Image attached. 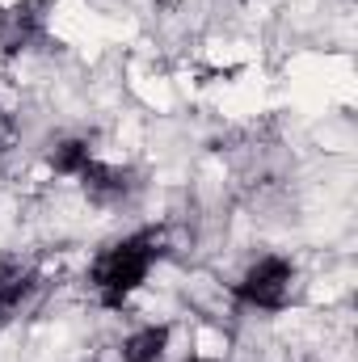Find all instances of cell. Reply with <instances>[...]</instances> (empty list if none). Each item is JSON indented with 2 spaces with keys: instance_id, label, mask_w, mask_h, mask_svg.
<instances>
[{
  "instance_id": "1",
  "label": "cell",
  "mask_w": 358,
  "mask_h": 362,
  "mask_svg": "<svg viewBox=\"0 0 358 362\" xmlns=\"http://www.w3.org/2000/svg\"><path fill=\"white\" fill-rule=\"evenodd\" d=\"M161 257H165V240L156 228H144V232H131L105 245L89 266V286L97 291L101 308H122L148 282V274Z\"/></svg>"
},
{
  "instance_id": "2",
  "label": "cell",
  "mask_w": 358,
  "mask_h": 362,
  "mask_svg": "<svg viewBox=\"0 0 358 362\" xmlns=\"http://www.w3.org/2000/svg\"><path fill=\"white\" fill-rule=\"evenodd\" d=\"M295 278H299L295 262H287V257H258L249 270L241 274V282L232 291H236L241 303H249L258 312H282L291 303V295H295Z\"/></svg>"
},
{
  "instance_id": "3",
  "label": "cell",
  "mask_w": 358,
  "mask_h": 362,
  "mask_svg": "<svg viewBox=\"0 0 358 362\" xmlns=\"http://www.w3.org/2000/svg\"><path fill=\"white\" fill-rule=\"evenodd\" d=\"M51 21V0H13L0 8V55L30 51Z\"/></svg>"
},
{
  "instance_id": "4",
  "label": "cell",
  "mask_w": 358,
  "mask_h": 362,
  "mask_svg": "<svg viewBox=\"0 0 358 362\" xmlns=\"http://www.w3.org/2000/svg\"><path fill=\"white\" fill-rule=\"evenodd\" d=\"M76 181H81V189H85V198H89L93 206H118V202H127V198H135L144 189V181H139L135 169H127V165H101L97 156L89 160V169Z\"/></svg>"
},
{
  "instance_id": "5",
  "label": "cell",
  "mask_w": 358,
  "mask_h": 362,
  "mask_svg": "<svg viewBox=\"0 0 358 362\" xmlns=\"http://www.w3.org/2000/svg\"><path fill=\"white\" fill-rule=\"evenodd\" d=\"M34 291H38V270L13 253H0V320L21 316Z\"/></svg>"
},
{
  "instance_id": "6",
  "label": "cell",
  "mask_w": 358,
  "mask_h": 362,
  "mask_svg": "<svg viewBox=\"0 0 358 362\" xmlns=\"http://www.w3.org/2000/svg\"><path fill=\"white\" fill-rule=\"evenodd\" d=\"M169 341H173V329L169 325H139L135 333L122 337L118 358L122 362H165Z\"/></svg>"
},
{
  "instance_id": "7",
  "label": "cell",
  "mask_w": 358,
  "mask_h": 362,
  "mask_svg": "<svg viewBox=\"0 0 358 362\" xmlns=\"http://www.w3.org/2000/svg\"><path fill=\"white\" fill-rule=\"evenodd\" d=\"M93 160V144L89 139H59L51 152H47V165L59 173V177H81Z\"/></svg>"
},
{
  "instance_id": "8",
  "label": "cell",
  "mask_w": 358,
  "mask_h": 362,
  "mask_svg": "<svg viewBox=\"0 0 358 362\" xmlns=\"http://www.w3.org/2000/svg\"><path fill=\"white\" fill-rule=\"evenodd\" d=\"M13 144V118L4 114V105H0V148H8Z\"/></svg>"
},
{
  "instance_id": "9",
  "label": "cell",
  "mask_w": 358,
  "mask_h": 362,
  "mask_svg": "<svg viewBox=\"0 0 358 362\" xmlns=\"http://www.w3.org/2000/svg\"><path fill=\"white\" fill-rule=\"evenodd\" d=\"M181 362H219V358H207V354H190V358H181Z\"/></svg>"
}]
</instances>
